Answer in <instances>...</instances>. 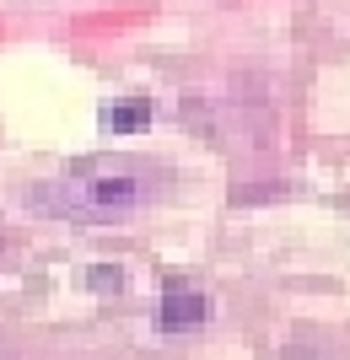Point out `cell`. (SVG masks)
Segmentation results:
<instances>
[{
    "label": "cell",
    "instance_id": "6da1fadb",
    "mask_svg": "<svg viewBox=\"0 0 350 360\" xmlns=\"http://www.w3.org/2000/svg\"><path fill=\"white\" fill-rule=\"evenodd\" d=\"M162 162L151 156H76L54 178L32 188V210L76 226H113L135 221L156 194H162Z\"/></svg>",
    "mask_w": 350,
    "mask_h": 360
},
{
    "label": "cell",
    "instance_id": "7a4b0ae2",
    "mask_svg": "<svg viewBox=\"0 0 350 360\" xmlns=\"http://www.w3.org/2000/svg\"><path fill=\"white\" fill-rule=\"evenodd\" d=\"M205 317H211V296L194 290V285H178V280L168 285V296L156 301V328L162 333H189V328H199Z\"/></svg>",
    "mask_w": 350,
    "mask_h": 360
},
{
    "label": "cell",
    "instance_id": "3957f363",
    "mask_svg": "<svg viewBox=\"0 0 350 360\" xmlns=\"http://www.w3.org/2000/svg\"><path fill=\"white\" fill-rule=\"evenodd\" d=\"M97 124L108 135H135L151 124V97H113V103L97 108Z\"/></svg>",
    "mask_w": 350,
    "mask_h": 360
},
{
    "label": "cell",
    "instance_id": "277c9868",
    "mask_svg": "<svg viewBox=\"0 0 350 360\" xmlns=\"http://www.w3.org/2000/svg\"><path fill=\"white\" fill-rule=\"evenodd\" d=\"M87 285H92V290H103V296H119V290H124V269H108V264H97V269L87 274Z\"/></svg>",
    "mask_w": 350,
    "mask_h": 360
},
{
    "label": "cell",
    "instance_id": "5b68a950",
    "mask_svg": "<svg viewBox=\"0 0 350 360\" xmlns=\"http://www.w3.org/2000/svg\"><path fill=\"white\" fill-rule=\"evenodd\" d=\"M0 360H16V355H11V349H6V345H0Z\"/></svg>",
    "mask_w": 350,
    "mask_h": 360
}]
</instances>
